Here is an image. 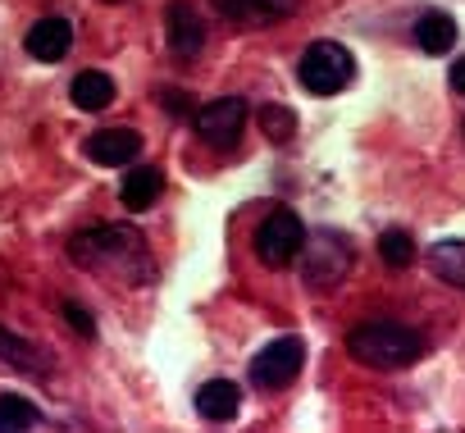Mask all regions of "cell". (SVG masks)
I'll use <instances>...</instances> for the list:
<instances>
[{"label": "cell", "mask_w": 465, "mask_h": 433, "mask_svg": "<svg viewBox=\"0 0 465 433\" xmlns=\"http://www.w3.org/2000/svg\"><path fill=\"white\" fill-rule=\"evenodd\" d=\"M60 315H64V320H69V324H74L83 338H96V320H92V315H87L78 301H64V306H60Z\"/></svg>", "instance_id": "21"}, {"label": "cell", "mask_w": 465, "mask_h": 433, "mask_svg": "<svg viewBox=\"0 0 465 433\" xmlns=\"http://www.w3.org/2000/svg\"><path fill=\"white\" fill-rule=\"evenodd\" d=\"M42 419V410L24 392H0V433H24Z\"/></svg>", "instance_id": "18"}, {"label": "cell", "mask_w": 465, "mask_h": 433, "mask_svg": "<svg viewBox=\"0 0 465 433\" xmlns=\"http://www.w3.org/2000/svg\"><path fill=\"white\" fill-rule=\"evenodd\" d=\"M69 261L92 270V274H110L119 283H146L155 274L142 233L124 229V224H92V229L74 233L69 238Z\"/></svg>", "instance_id": "1"}, {"label": "cell", "mask_w": 465, "mask_h": 433, "mask_svg": "<svg viewBox=\"0 0 465 433\" xmlns=\"http://www.w3.org/2000/svg\"><path fill=\"white\" fill-rule=\"evenodd\" d=\"M451 87L465 96V60H456V64H451Z\"/></svg>", "instance_id": "22"}, {"label": "cell", "mask_w": 465, "mask_h": 433, "mask_svg": "<svg viewBox=\"0 0 465 433\" xmlns=\"http://www.w3.org/2000/svg\"><path fill=\"white\" fill-rule=\"evenodd\" d=\"M415 46H420L424 55H447V51L456 46V19L442 15V10H424V15L415 19Z\"/></svg>", "instance_id": "15"}, {"label": "cell", "mask_w": 465, "mask_h": 433, "mask_svg": "<svg viewBox=\"0 0 465 433\" xmlns=\"http://www.w3.org/2000/svg\"><path fill=\"white\" fill-rule=\"evenodd\" d=\"M137 155H142V133H133V128H101L87 137V160H96L105 169L133 164Z\"/></svg>", "instance_id": "10"}, {"label": "cell", "mask_w": 465, "mask_h": 433, "mask_svg": "<svg viewBox=\"0 0 465 433\" xmlns=\"http://www.w3.org/2000/svg\"><path fill=\"white\" fill-rule=\"evenodd\" d=\"M214 10L238 28H270L279 19H292L302 0H214Z\"/></svg>", "instance_id": "8"}, {"label": "cell", "mask_w": 465, "mask_h": 433, "mask_svg": "<svg viewBox=\"0 0 465 433\" xmlns=\"http://www.w3.org/2000/svg\"><path fill=\"white\" fill-rule=\"evenodd\" d=\"M160 192H164V173L151 169V164H133L124 187H119V201H124V210L137 214V210H151L160 201Z\"/></svg>", "instance_id": "13"}, {"label": "cell", "mask_w": 465, "mask_h": 433, "mask_svg": "<svg viewBox=\"0 0 465 433\" xmlns=\"http://www.w3.org/2000/svg\"><path fill=\"white\" fill-rule=\"evenodd\" d=\"M0 360H5V365H15V369H24V374H33V379H42V383L55 374V360H51L42 347H33L28 338L10 333L5 324H0Z\"/></svg>", "instance_id": "12"}, {"label": "cell", "mask_w": 465, "mask_h": 433, "mask_svg": "<svg viewBox=\"0 0 465 433\" xmlns=\"http://www.w3.org/2000/svg\"><path fill=\"white\" fill-rule=\"evenodd\" d=\"M302 242H306V229L292 210H270L256 229V256L270 270H288L302 256Z\"/></svg>", "instance_id": "5"}, {"label": "cell", "mask_w": 465, "mask_h": 433, "mask_svg": "<svg viewBox=\"0 0 465 433\" xmlns=\"http://www.w3.org/2000/svg\"><path fill=\"white\" fill-rule=\"evenodd\" d=\"M261 128H265L270 142H288V137L297 133V114H292L288 105H265V110H261Z\"/></svg>", "instance_id": "20"}, {"label": "cell", "mask_w": 465, "mask_h": 433, "mask_svg": "<svg viewBox=\"0 0 465 433\" xmlns=\"http://www.w3.org/2000/svg\"><path fill=\"white\" fill-rule=\"evenodd\" d=\"M192 119H196V133H201L214 151H232V146L242 142V128H247V101L219 96V101L201 105Z\"/></svg>", "instance_id": "7"}, {"label": "cell", "mask_w": 465, "mask_h": 433, "mask_svg": "<svg viewBox=\"0 0 465 433\" xmlns=\"http://www.w3.org/2000/svg\"><path fill=\"white\" fill-rule=\"evenodd\" d=\"M74 51V28H69V19H37L33 28H28V55L33 60H42V64H60L64 55Z\"/></svg>", "instance_id": "11"}, {"label": "cell", "mask_w": 465, "mask_h": 433, "mask_svg": "<svg viewBox=\"0 0 465 433\" xmlns=\"http://www.w3.org/2000/svg\"><path fill=\"white\" fill-rule=\"evenodd\" d=\"M379 256H383L388 270H406V265H415V238L401 233V229H388L379 238Z\"/></svg>", "instance_id": "19"}, {"label": "cell", "mask_w": 465, "mask_h": 433, "mask_svg": "<svg viewBox=\"0 0 465 433\" xmlns=\"http://www.w3.org/2000/svg\"><path fill=\"white\" fill-rule=\"evenodd\" d=\"M347 351L370 369H406L424 356V338L397 320H365L347 333Z\"/></svg>", "instance_id": "2"}, {"label": "cell", "mask_w": 465, "mask_h": 433, "mask_svg": "<svg viewBox=\"0 0 465 433\" xmlns=\"http://www.w3.org/2000/svg\"><path fill=\"white\" fill-rule=\"evenodd\" d=\"M238 406H242V392H238V383H232V379H210V383H201V392H196L201 419H214V424L232 419V415H238Z\"/></svg>", "instance_id": "14"}, {"label": "cell", "mask_w": 465, "mask_h": 433, "mask_svg": "<svg viewBox=\"0 0 465 433\" xmlns=\"http://www.w3.org/2000/svg\"><path fill=\"white\" fill-rule=\"evenodd\" d=\"M351 265H356V247H351V238L338 233V229H315V238L302 242V279H306V288H315V292L338 288V283L351 274Z\"/></svg>", "instance_id": "3"}, {"label": "cell", "mask_w": 465, "mask_h": 433, "mask_svg": "<svg viewBox=\"0 0 465 433\" xmlns=\"http://www.w3.org/2000/svg\"><path fill=\"white\" fill-rule=\"evenodd\" d=\"M297 78H302V87H306L311 96H338V92L351 87L356 60H351L347 46H338V42L324 37V42H311V46H306V55H302V64H297Z\"/></svg>", "instance_id": "4"}, {"label": "cell", "mask_w": 465, "mask_h": 433, "mask_svg": "<svg viewBox=\"0 0 465 433\" xmlns=\"http://www.w3.org/2000/svg\"><path fill=\"white\" fill-rule=\"evenodd\" d=\"M69 96H74V105H78V110L96 114V110H105V105L114 101V78H110V74H101V69H87V74H78V78H74Z\"/></svg>", "instance_id": "16"}, {"label": "cell", "mask_w": 465, "mask_h": 433, "mask_svg": "<svg viewBox=\"0 0 465 433\" xmlns=\"http://www.w3.org/2000/svg\"><path fill=\"white\" fill-rule=\"evenodd\" d=\"M424 261H429V270H433L442 283L465 288V242H433V247L424 251Z\"/></svg>", "instance_id": "17"}, {"label": "cell", "mask_w": 465, "mask_h": 433, "mask_svg": "<svg viewBox=\"0 0 465 433\" xmlns=\"http://www.w3.org/2000/svg\"><path fill=\"white\" fill-rule=\"evenodd\" d=\"M302 365H306V342L302 338H274L270 347H261L252 356V383L261 392H279L302 374Z\"/></svg>", "instance_id": "6"}, {"label": "cell", "mask_w": 465, "mask_h": 433, "mask_svg": "<svg viewBox=\"0 0 465 433\" xmlns=\"http://www.w3.org/2000/svg\"><path fill=\"white\" fill-rule=\"evenodd\" d=\"M164 28H169V51L178 60H196L205 51V24L187 0H173V5L164 10Z\"/></svg>", "instance_id": "9"}]
</instances>
